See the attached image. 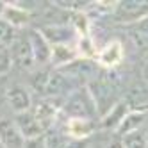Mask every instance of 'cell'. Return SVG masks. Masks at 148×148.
Listing matches in <instances>:
<instances>
[{"instance_id": "11", "label": "cell", "mask_w": 148, "mask_h": 148, "mask_svg": "<svg viewBox=\"0 0 148 148\" xmlns=\"http://www.w3.org/2000/svg\"><path fill=\"white\" fill-rule=\"evenodd\" d=\"M130 112V105L127 103V100H121V102H116L112 107L102 116V129H107V130H118V127L121 125V121L125 120V116Z\"/></svg>"}, {"instance_id": "27", "label": "cell", "mask_w": 148, "mask_h": 148, "mask_svg": "<svg viewBox=\"0 0 148 148\" xmlns=\"http://www.w3.org/2000/svg\"><path fill=\"white\" fill-rule=\"evenodd\" d=\"M5 4H7V2H2V0H0V18L4 16V11H5Z\"/></svg>"}, {"instance_id": "19", "label": "cell", "mask_w": 148, "mask_h": 148, "mask_svg": "<svg viewBox=\"0 0 148 148\" xmlns=\"http://www.w3.org/2000/svg\"><path fill=\"white\" fill-rule=\"evenodd\" d=\"M70 137L64 132H59V130H48V134L45 136V148H66L68 146Z\"/></svg>"}, {"instance_id": "6", "label": "cell", "mask_w": 148, "mask_h": 148, "mask_svg": "<svg viewBox=\"0 0 148 148\" xmlns=\"http://www.w3.org/2000/svg\"><path fill=\"white\" fill-rule=\"evenodd\" d=\"M11 50V56H13V61L14 64L20 66V68H30L34 62V54H32V47H30V41H29V36H18L14 39V43L9 47Z\"/></svg>"}, {"instance_id": "22", "label": "cell", "mask_w": 148, "mask_h": 148, "mask_svg": "<svg viewBox=\"0 0 148 148\" xmlns=\"http://www.w3.org/2000/svg\"><path fill=\"white\" fill-rule=\"evenodd\" d=\"M118 2H89L88 13H97V14H114Z\"/></svg>"}, {"instance_id": "10", "label": "cell", "mask_w": 148, "mask_h": 148, "mask_svg": "<svg viewBox=\"0 0 148 148\" xmlns=\"http://www.w3.org/2000/svg\"><path fill=\"white\" fill-rule=\"evenodd\" d=\"M5 100L9 103L16 114L20 112H27L32 109V98H30V93L23 88V86H13L9 88L5 93Z\"/></svg>"}, {"instance_id": "3", "label": "cell", "mask_w": 148, "mask_h": 148, "mask_svg": "<svg viewBox=\"0 0 148 148\" xmlns=\"http://www.w3.org/2000/svg\"><path fill=\"white\" fill-rule=\"evenodd\" d=\"M125 59V47L120 39H111L107 41L100 50H98V57H97V64L102 68H118Z\"/></svg>"}, {"instance_id": "29", "label": "cell", "mask_w": 148, "mask_h": 148, "mask_svg": "<svg viewBox=\"0 0 148 148\" xmlns=\"http://www.w3.org/2000/svg\"><path fill=\"white\" fill-rule=\"evenodd\" d=\"M146 136H148V132H146Z\"/></svg>"}, {"instance_id": "16", "label": "cell", "mask_w": 148, "mask_h": 148, "mask_svg": "<svg viewBox=\"0 0 148 148\" xmlns=\"http://www.w3.org/2000/svg\"><path fill=\"white\" fill-rule=\"evenodd\" d=\"M70 77L64 75L61 70L57 73H52V75H48V84H47V95H52V97H61V95H71L73 91H70Z\"/></svg>"}, {"instance_id": "30", "label": "cell", "mask_w": 148, "mask_h": 148, "mask_svg": "<svg viewBox=\"0 0 148 148\" xmlns=\"http://www.w3.org/2000/svg\"><path fill=\"white\" fill-rule=\"evenodd\" d=\"M0 148H2V146H0Z\"/></svg>"}, {"instance_id": "20", "label": "cell", "mask_w": 148, "mask_h": 148, "mask_svg": "<svg viewBox=\"0 0 148 148\" xmlns=\"http://www.w3.org/2000/svg\"><path fill=\"white\" fill-rule=\"evenodd\" d=\"M125 148H148V136L146 130H137L129 136L121 137Z\"/></svg>"}, {"instance_id": "25", "label": "cell", "mask_w": 148, "mask_h": 148, "mask_svg": "<svg viewBox=\"0 0 148 148\" xmlns=\"http://www.w3.org/2000/svg\"><path fill=\"white\" fill-rule=\"evenodd\" d=\"M89 146V141L84 139V141H77V139H70L68 141V146L66 148H88Z\"/></svg>"}, {"instance_id": "14", "label": "cell", "mask_w": 148, "mask_h": 148, "mask_svg": "<svg viewBox=\"0 0 148 148\" xmlns=\"http://www.w3.org/2000/svg\"><path fill=\"white\" fill-rule=\"evenodd\" d=\"M30 111H32L36 118L43 123V127H45L47 130H50L52 127H54V123H56V120H57V114L61 112V109H57L50 100H41V102L36 103Z\"/></svg>"}, {"instance_id": "28", "label": "cell", "mask_w": 148, "mask_h": 148, "mask_svg": "<svg viewBox=\"0 0 148 148\" xmlns=\"http://www.w3.org/2000/svg\"><path fill=\"white\" fill-rule=\"evenodd\" d=\"M4 48H5V47H2V45H0V52H2V50H4Z\"/></svg>"}, {"instance_id": "1", "label": "cell", "mask_w": 148, "mask_h": 148, "mask_svg": "<svg viewBox=\"0 0 148 148\" xmlns=\"http://www.w3.org/2000/svg\"><path fill=\"white\" fill-rule=\"evenodd\" d=\"M95 111H97V102H95L91 93L84 91V89H77L71 95H68L66 103L61 107V112L66 114V120H70V118L91 120Z\"/></svg>"}, {"instance_id": "7", "label": "cell", "mask_w": 148, "mask_h": 148, "mask_svg": "<svg viewBox=\"0 0 148 148\" xmlns=\"http://www.w3.org/2000/svg\"><path fill=\"white\" fill-rule=\"evenodd\" d=\"M25 137L18 130L13 120H0V146L2 148H25Z\"/></svg>"}, {"instance_id": "13", "label": "cell", "mask_w": 148, "mask_h": 148, "mask_svg": "<svg viewBox=\"0 0 148 148\" xmlns=\"http://www.w3.org/2000/svg\"><path fill=\"white\" fill-rule=\"evenodd\" d=\"M148 120V111H132L125 116V120L121 121V125L118 127V130H116L114 134L120 136V137H125L129 136L132 132H137V130H143L141 127H145Z\"/></svg>"}, {"instance_id": "12", "label": "cell", "mask_w": 148, "mask_h": 148, "mask_svg": "<svg viewBox=\"0 0 148 148\" xmlns=\"http://www.w3.org/2000/svg\"><path fill=\"white\" fill-rule=\"evenodd\" d=\"M2 18L14 29H25L30 22V11L20 2H7Z\"/></svg>"}, {"instance_id": "23", "label": "cell", "mask_w": 148, "mask_h": 148, "mask_svg": "<svg viewBox=\"0 0 148 148\" xmlns=\"http://www.w3.org/2000/svg\"><path fill=\"white\" fill-rule=\"evenodd\" d=\"M13 66H14V61H13V56H11V50L4 48L0 52V75H7V73L13 70Z\"/></svg>"}, {"instance_id": "4", "label": "cell", "mask_w": 148, "mask_h": 148, "mask_svg": "<svg viewBox=\"0 0 148 148\" xmlns=\"http://www.w3.org/2000/svg\"><path fill=\"white\" fill-rule=\"evenodd\" d=\"M13 121L18 127V130L22 132V136L25 137V141H36V139H39V137L47 132V129L43 127V123L36 118L32 111L16 114Z\"/></svg>"}, {"instance_id": "26", "label": "cell", "mask_w": 148, "mask_h": 148, "mask_svg": "<svg viewBox=\"0 0 148 148\" xmlns=\"http://www.w3.org/2000/svg\"><path fill=\"white\" fill-rule=\"evenodd\" d=\"M143 77H145V80H148V52L143 57Z\"/></svg>"}, {"instance_id": "5", "label": "cell", "mask_w": 148, "mask_h": 148, "mask_svg": "<svg viewBox=\"0 0 148 148\" xmlns=\"http://www.w3.org/2000/svg\"><path fill=\"white\" fill-rule=\"evenodd\" d=\"M29 41H30V47H32V54H34V62L36 64H47L50 62L52 57V45L47 41V38L43 36L39 29H30L29 32Z\"/></svg>"}, {"instance_id": "9", "label": "cell", "mask_w": 148, "mask_h": 148, "mask_svg": "<svg viewBox=\"0 0 148 148\" xmlns=\"http://www.w3.org/2000/svg\"><path fill=\"white\" fill-rule=\"evenodd\" d=\"M70 139H77V141H84L89 139L95 132V123L91 120L86 118H70L64 123V129H62Z\"/></svg>"}, {"instance_id": "8", "label": "cell", "mask_w": 148, "mask_h": 148, "mask_svg": "<svg viewBox=\"0 0 148 148\" xmlns=\"http://www.w3.org/2000/svg\"><path fill=\"white\" fill-rule=\"evenodd\" d=\"M43 36L47 38V41L52 47H57V45H70L73 39H79L77 32L73 30L71 25H48L39 29Z\"/></svg>"}, {"instance_id": "24", "label": "cell", "mask_w": 148, "mask_h": 148, "mask_svg": "<svg viewBox=\"0 0 148 148\" xmlns=\"http://www.w3.org/2000/svg\"><path fill=\"white\" fill-rule=\"evenodd\" d=\"M105 148H125V146H123V139H121L120 136L114 134V137H112L107 145H105Z\"/></svg>"}, {"instance_id": "18", "label": "cell", "mask_w": 148, "mask_h": 148, "mask_svg": "<svg viewBox=\"0 0 148 148\" xmlns=\"http://www.w3.org/2000/svg\"><path fill=\"white\" fill-rule=\"evenodd\" d=\"M70 25L73 27V30L77 32L79 38L89 36V20H88V13H75V14H70Z\"/></svg>"}, {"instance_id": "15", "label": "cell", "mask_w": 148, "mask_h": 148, "mask_svg": "<svg viewBox=\"0 0 148 148\" xmlns=\"http://www.w3.org/2000/svg\"><path fill=\"white\" fill-rule=\"evenodd\" d=\"M79 59V54L75 47L71 45H57V47H52V57H50V62L54 66H57L59 70L61 68H66L68 64H71L73 61Z\"/></svg>"}, {"instance_id": "2", "label": "cell", "mask_w": 148, "mask_h": 148, "mask_svg": "<svg viewBox=\"0 0 148 148\" xmlns=\"http://www.w3.org/2000/svg\"><path fill=\"white\" fill-rule=\"evenodd\" d=\"M148 18V0H123L118 2L112 20L121 25H136Z\"/></svg>"}, {"instance_id": "17", "label": "cell", "mask_w": 148, "mask_h": 148, "mask_svg": "<svg viewBox=\"0 0 148 148\" xmlns=\"http://www.w3.org/2000/svg\"><path fill=\"white\" fill-rule=\"evenodd\" d=\"M75 50H77V54L79 57L82 59H97L98 57V50H97V45H95V41L89 38V36H84V38H79L75 41Z\"/></svg>"}, {"instance_id": "21", "label": "cell", "mask_w": 148, "mask_h": 148, "mask_svg": "<svg viewBox=\"0 0 148 148\" xmlns=\"http://www.w3.org/2000/svg\"><path fill=\"white\" fill-rule=\"evenodd\" d=\"M16 29L13 25H9L4 18H0V45L9 48L13 43H14V39H16Z\"/></svg>"}]
</instances>
